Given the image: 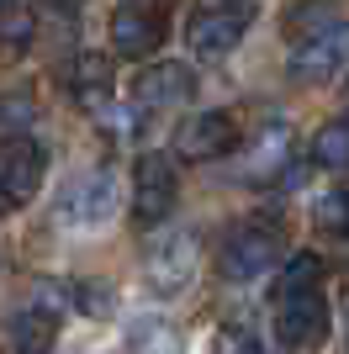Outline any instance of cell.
<instances>
[{
	"label": "cell",
	"instance_id": "obj_1",
	"mask_svg": "<svg viewBox=\"0 0 349 354\" xmlns=\"http://www.w3.org/2000/svg\"><path fill=\"white\" fill-rule=\"evenodd\" d=\"M276 301V333L286 349H318L328 339V296H323V259L318 254H291L280 265V281L270 291Z\"/></svg>",
	"mask_w": 349,
	"mask_h": 354
},
{
	"label": "cell",
	"instance_id": "obj_2",
	"mask_svg": "<svg viewBox=\"0 0 349 354\" xmlns=\"http://www.w3.org/2000/svg\"><path fill=\"white\" fill-rule=\"evenodd\" d=\"M180 201V169L170 153H138L132 164V222L138 227H159Z\"/></svg>",
	"mask_w": 349,
	"mask_h": 354
},
{
	"label": "cell",
	"instance_id": "obj_3",
	"mask_svg": "<svg viewBox=\"0 0 349 354\" xmlns=\"http://www.w3.org/2000/svg\"><path fill=\"white\" fill-rule=\"evenodd\" d=\"M280 265V233L249 222V227H233L217 249V275L228 286H244V281H260Z\"/></svg>",
	"mask_w": 349,
	"mask_h": 354
},
{
	"label": "cell",
	"instance_id": "obj_4",
	"mask_svg": "<svg viewBox=\"0 0 349 354\" xmlns=\"http://www.w3.org/2000/svg\"><path fill=\"white\" fill-rule=\"evenodd\" d=\"M202 270V243L196 233H164L143 249V275L159 296H180Z\"/></svg>",
	"mask_w": 349,
	"mask_h": 354
},
{
	"label": "cell",
	"instance_id": "obj_5",
	"mask_svg": "<svg viewBox=\"0 0 349 354\" xmlns=\"http://www.w3.org/2000/svg\"><path fill=\"white\" fill-rule=\"evenodd\" d=\"M43 175H48V148L27 133H11L0 143V191L11 207H27L32 196L43 191Z\"/></svg>",
	"mask_w": 349,
	"mask_h": 354
},
{
	"label": "cell",
	"instance_id": "obj_6",
	"mask_svg": "<svg viewBox=\"0 0 349 354\" xmlns=\"http://www.w3.org/2000/svg\"><path fill=\"white\" fill-rule=\"evenodd\" d=\"M238 148V122L228 111H190L174 133V153L186 164H212V159H228Z\"/></svg>",
	"mask_w": 349,
	"mask_h": 354
},
{
	"label": "cell",
	"instance_id": "obj_7",
	"mask_svg": "<svg viewBox=\"0 0 349 354\" xmlns=\"http://www.w3.org/2000/svg\"><path fill=\"white\" fill-rule=\"evenodd\" d=\"M291 80L302 85H318V80H334L339 69H349V21H334V27L312 32L291 48Z\"/></svg>",
	"mask_w": 349,
	"mask_h": 354
},
{
	"label": "cell",
	"instance_id": "obj_8",
	"mask_svg": "<svg viewBox=\"0 0 349 354\" xmlns=\"http://www.w3.org/2000/svg\"><path fill=\"white\" fill-rule=\"evenodd\" d=\"M244 32H249L244 6H202L186 27V43H190L196 59H222V53H233V48L244 43Z\"/></svg>",
	"mask_w": 349,
	"mask_h": 354
},
{
	"label": "cell",
	"instance_id": "obj_9",
	"mask_svg": "<svg viewBox=\"0 0 349 354\" xmlns=\"http://www.w3.org/2000/svg\"><path fill=\"white\" fill-rule=\"evenodd\" d=\"M132 101L143 106V111H174V106H190L196 101V74L186 69V64H148V69H138V80H132Z\"/></svg>",
	"mask_w": 349,
	"mask_h": 354
},
{
	"label": "cell",
	"instance_id": "obj_10",
	"mask_svg": "<svg viewBox=\"0 0 349 354\" xmlns=\"http://www.w3.org/2000/svg\"><path fill=\"white\" fill-rule=\"evenodd\" d=\"M111 212H116V180L106 169H90V175L69 180V191L58 201V217L69 227H101Z\"/></svg>",
	"mask_w": 349,
	"mask_h": 354
},
{
	"label": "cell",
	"instance_id": "obj_11",
	"mask_svg": "<svg viewBox=\"0 0 349 354\" xmlns=\"http://www.w3.org/2000/svg\"><path fill=\"white\" fill-rule=\"evenodd\" d=\"M58 80H64V90H69V101H80L90 111V117H101L106 106H111V59L106 53H74L64 69H58Z\"/></svg>",
	"mask_w": 349,
	"mask_h": 354
},
{
	"label": "cell",
	"instance_id": "obj_12",
	"mask_svg": "<svg viewBox=\"0 0 349 354\" xmlns=\"http://www.w3.org/2000/svg\"><path fill=\"white\" fill-rule=\"evenodd\" d=\"M164 43V16L154 6H116L111 16V48L122 59H148Z\"/></svg>",
	"mask_w": 349,
	"mask_h": 354
},
{
	"label": "cell",
	"instance_id": "obj_13",
	"mask_svg": "<svg viewBox=\"0 0 349 354\" xmlns=\"http://www.w3.org/2000/svg\"><path fill=\"white\" fill-rule=\"evenodd\" d=\"M58 339V312L48 307H16L6 317V354H48Z\"/></svg>",
	"mask_w": 349,
	"mask_h": 354
},
{
	"label": "cell",
	"instance_id": "obj_14",
	"mask_svg": "<svg viewBox=\"0 0 349 354\" xmlns=\"http://www.w3.org/2000/svg\"><path fill=\"white\" fill-rule=\"evenodd\" d=\"M286 159H291V133L280 127V122H270V127L249 143V175H254V180H270L276 169H291Z\"/></svg>",
	"mask_w": 349,
	"mask_h": 354
},
{
	"label": "cell",
	"instance_id": "obj_15",
	"mask_svg": "<svg viewBox=\"0 0 349 354\" xmlns=\"http://www.w3.org/2000/svg\"><path fill=\"white\" fill-rule=\"evenodd\" d=\"M307 164L312 169H349V117L323 122L312 143H307Z\"/></svg>",
	"mask_w": 349,
	"mask_h": 354
},
{
	"label": "cell",
	"instance_id": "obj_16",
	"mask_svg": "<svg viewBox=\"0 0 349 354\" xmlns=\"http://www.w3.org/2000/svg\"><path fill=\"white\" fill-rule=\"evenodd\" d=\"M312 227L323 238H349V191H328L312 201Z\"/></svg>",
	"mask_w": 349,
	"mask_h": 354
},
{
	"label": "cell",
	"instance_id": "obj_17",
	"mask_svg": "<svg viewBox=\"0 0 349 354\" xmlns=\"http://www.w3.org/2000/svg\"><path fill=\"white\" fill-rule=\"evenodd\" d=\"M339 16H334V6L328 0H296L286 11V32L302 43V37H312V32H323V27H334Z\"/></svg>",
	"mask_w": 349,
	"mask_h": 354
},
{
	"label": "cell",
	"instance_id": "obj_18",
	"mask_svg": "<svg viewBox=\"0 0 349 354\" xmlns=\"http://www.w3.org/2000/svg\"><path fill=\"white\" fill-rule=\"evenodd\" d=\"M127 354H186V339L164 323H143L138 333L127 339Z\"/></svg>",
	"mask_w": 349,
	"mask_h": 354
},
{
	"label": "cell",
	"instance_id": "obj_19",
	"mask_svg": "<svg viewBox=\"0 0 349 354\" xmlns=\"http://www.w3.org/2000/svg\"><path fill=\"white\" fill-rule=\"evenodd\" d=\"M212 354H270V344H265L260 323H222Z\"/></svg>",
	"mask_w": 349,
	"mask_h": 354
},
{
	"label": "cell",
	"instance_id": "obj_20",
	"mask_svg": "<svg viewBox=\"0 0 349 354\" xmlns=\"http://www.w3.org/2000/svg\"><path fill=\"white\" fill-rule=\"evenodd\" d=\"M32 16L27 11H0V48H6V53H21V48L32 43Z\"/></svg>",
	"mask_w": 349,
	"mask_h": 354
},
{
	"label": "cell",
	"instance_id": "obj_21",
	"mask_svg": "<svg viewBox=\"0 0 349 354\" xmlns=\"http://www.w3.org/2000/svg\"><path fill=\"white\" fill-rule=\"evenodd\" d=\"M0 117H6V122H21V117H27V95H11V101H0Z\"/></svg>",
	"mask_w": 349,
	"mask_h": 354
},
{
	"label": "cell",
	"instance_id": "obj_22",
	"mask_svg": "<svg viewBox=\"0 0 349 354\" xmlns=\"http://www.w3.org/2000/svg\"><path fill=\"white\" fill-rule=\"evenodd\" d=\"M48 6H58V11H69V6H80V0H48Z\"/></svg>",
	"mask_w": 349,
	"mask_h": 354
},
{
	"label": "cell",
	"instance_id": "obj_23",
	"mask_svg": "<svg viewBox=\"0 0 349 354\" xmlns=\"http://www.w3.org/2000/svg\"><path fill=\"white\" fill-rule=\"evenodd\" d=\"M206 6H244V0H206Z\"/></svg>",
	"mask_w": 349,
	"mask_h": 354
},
{
	"label": "cell",
	"instance_id": "obj_24",
	"mask_svg": "<svg viewBox=\"0 0 349 354\" xmlns=\"http://www.w3.org/2000/svg\"><path fill=\"white\" fill-rule=\"evenodd\" d=\"M6 207H11V201H6V191H0V212H6Z\"/></svg>",
	"mask_w": 349,
	"mask_h": 354
},
{
	"label": "cell",
	"instance_id": "obj_25",
	"mask_svg": "<svg viewBox=\"0 0 349 354\" xmlns=\"http://www.w3.org/2000/svg\"><path fill=\"white\" fill-rule=\"evenodd\" d=\"M0 11H11V0H0Z\"/></svg>",
	"mask_w": 349,
	"mask_h": 354
}]
</instances>
